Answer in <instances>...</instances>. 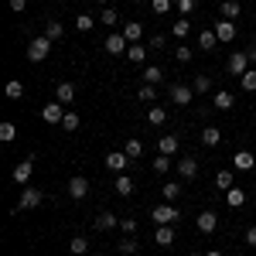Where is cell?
I'll use <instances>...</instances> for the list:
<instances>
[{
    "instance_id": "obj_40",
    "label": "cell",
    "mask_w": 256,
    "mask_h": 256,
    "mask_svg": "<svg viewBox=\"0 0 256 256\" xmlns=\"http://www.w3.org/2000/svg\"><path fill=\"white\" fill-rule=\"evenodd\" d=\"M239 82H242V89H246V92H256V68H250Z\"/></svg>"
},
{
    "instance_id": "obj_36",
    "label": "cell",
    "mask_w": 256,
    "mask_h": 256,
    "mask_svg": "<svg viewBox=\"0 0 256 256\" xmlns=\"http://www.w3.org/2000/svg\"><path fill=\"white\" fill-rule=\"evenodd\" d=\"M68 250H72V256H82L86 250H89V239H82V236H76L72 242H68Z\"/></svg>"
},
{
    "instance_id": "obj_8",
    "label": "cell",
    "mask_w": 256,
    "mask_h": 256,
    "mask_svg": "<svg viewBox=\"0 0 256 256\" xmlns=\"http://www.w3.org/2000/svg\"><path fill=\"white\" fill-rule=\"evenodd\" d=\"M41 120H44V123H58V126H62V120H65V106H62V102H48V106L41 110Z\"/></svg>"
},
{
    "instance_id": "obj_21",
    "label": "cell",
    "mask_w": 256,
    "mask_h": 256,
    "mask_svg": "<svg viewBox=\"0 0 256 256\" xmlns=\"http://www.w3.org/2000/svg\"><path fill=\"white\" fill-rule=\"evenodd\" d=\"M226 202H229L232 208H242V205H246V192H242V188H229V192H226Z\"/></svg>"
},
{
    "instance_id": "obj_30",
    "label": "cell",
    "mask_w": 256,
    "mask_h": 256,
    "mask_svg": "<svg viewBox=\"0 0 256 256\" xmlns=\"http://www.w3.org/2000/svg\"><path fill=\"white\" fill-rule=\"evenodd\" d=\"M147 120H150L154 126H164V123H168V113H164V106H150V113H147Z\"/></svg>"
},
{
    "instance_id": "obj_29",
    "label": "cell",
    "mask_w": 256,
    "mask_h": 256,
    "mask_svg": "<svg viewBox=\"0 0 256 256\" xmlns=\"http://www.w3.org/2000/svg\"><path fill=\"white\" fill-rule=\"evenodd\" d=\"M147 52H150V48H144V44H130V48H126V55H130L134 65H140V62L147 58Z\"/></svg>"
},
{
    "instance_id": "obj_24",
    "label": "cell",
    "mask_w": 256,
    "mask_h": 256,
    "mask_svg": "<svg viewBox=\"0 0 256 256\" xmlns=\"http://www.w3.org/2000/svg\"><path fill=\"white\" fill-rule=\"evenodd\" d=\"M62 34H65L62 20H48V24H44V38H48V41H58Z\"/></svg>"
},
{
    "instance_id": "obj_9",
    "label": "cell",
    "mask_w": 256,
    "mask_h": 256,
    "mask_svg": "<svg viewBox=\"0 0 256 256\" xmlns=\"http://www.w3.org/2000/svg\"><path fill=\"white\" fill-rule=\"evenodd\" d=\"M68 195L76 198V202H79V198H86V195H89V181H86L82 174H76L72 181H68Z\"/></svg>"
},
{
    "instance_id": "obj_46",
    "label": "cell",
    "mask_w": 256,
    "mask_h": 256,
    "mask_svg": "<svg viewBox=\"0 0 256 256\" xmlns=\"http://www.w3.org/2000/svg\"><path fill=\"white\" fill-rule=\"evenodd\" d=\"M62 130H79V116H76V113H65V120H62Z\"/></svg>"
},
{
    "instance_id": "obj_22",
    "label": "cell",
    "mask_w": 256,
    "mask_h": 256,
    "mask_svg": "<svg viewBox=\"0 0 256 256\" xmlns=\"http://www.w3.org/2000/svg\"><path fill=\"white\" fill-rule=\"evenodd\" d=\"M116 226H120V218L113 212H99L96 216V229H116Z\"/></svg>"
},
{
    "instance_id": "obj_51",
    "label": "cell",
    "mask_w": 256,
    "mask_h": 256,
    "mask_svg": "<svg viewBox=\"0 0 256 256\" xmlns=\"http://www.w3.org/2000/svg\"><path fill=\"white\" fill-rule=\"evenodd\" d=\"M24 7H28V0H10V10H18V14H20Z\"/></svg>"
},
{
    "instance_id": "obj_6",
    "label": "cell",
    "mask_w": 256,
    "mask_h": 256,
    "mask_svg": "<svg viewBox=\"0 0 256 256\" xmlns=\"http://www.w3.org/2000/svg\"><path fill=\"white\" fill-rule=\"evenodd\" d=\"M195 226H198V232L208 236V232H216V229H218V216H216V212H198Z\"/></svg>"
},
{
    "instance_id": "obj_31",
    "label": "cell",
    "mask_w": 256,
    "mask_h": 256,
    "mask_svg": "<svg viewBox=\"0 0 256 256\" xmlns=\"http://www.w3.org/2000/svg\"><path fill=\"white\" fill-rule=\"evenodd\" d=\"M4 92H7V99H20V96H24V82H20V79H10Z\"/></svg>"
},
{
    "instance_id": "obj_37",
    "label": "cell",
    "mask_w": 256,
    "mask_h": 256,
    "mask_svg": "<svg viewBox=\"0 0 256 256\" xmlns=\"http://www.w3.org/2000/svg\"><path fill=\"white\" fill-rule=\"evenodd\" d=\"M123 150H126V158L134 160V158L144 154V144H140V140H126V147H123Z\"/></svg>"
},
{
    "instance_id": "obj_16",
    "label": "cell",
    "mask_w": 256,
    "mask_h": 256,
    "mask_svg": "<svg viewBox=\"0 0 256 256\" xmlns=\"http://www.w3.org/2000/svg\"><path fill=\"white\" fill-rule=\"evenodd\" d=\"M120 34H123V38L130 41V44H137V41H140V34H144V28H140V20H126V28H123Z\"/></svg>"
},
{
    "instance_id": "obj_35",
    "label": "cell",
    "mask_w": 256,
    "mask_h": 256,
    "mask_svg": "<svg viewBox=\"0 0 256 256\" xmlns=\"http://www.w3.org/2000/svg\"><path fill=\"white\" fill-rule=\"evenodd\" d=\"M195 4L198 0H174V7L181 10V18H192V14H195Z\"/></svg>"
},
{
    "instance_id": "obj_27",
    "label": "cell",
    "mask_w": 256,
    "mask_h": 256,
    "mask_svg": "<svg viewBox=\"0 0 256 256\" xmlns=\"http://www.w3.org/2000/svg\"><path fill=\"white\" fill-rule=\"evenodd\" d=\"M222 18H226V20H236L239 18V0H222Z\"/></svg>"
},
{
    "instance_id": "obj_52",
    "label": "cell",
    "mask_w": 256,
    "mask_h": 256,
    "mask_svg": "<svg viewBox=\"0 0 256 256\" xmlns=\"http://www.w3.org/2000/svg\"><path fill=\"white\" fill-rule=\"evenodd\" d=\"M246 55H250V62H253V65H256V44H253V48H250V52H246Z\"/></svg>"
},
{
    "instance_id": "obj_38",
    "label": "cell",
    "mask_w": 256,
    "mask_h": 256,
    "mask_svg": "<svg viewBox=\"0 0 256 256\" xmlns=\"http://www.w3.org/2000/svg\"><path fill=\"white\" fill-rule=\"evenodd\" d=\"M76 28H79V31H92V28H96V18H89V14H79V18H76Z\"/></svg>"
},
{
    "instance_id": "obj_39",
    "label": "cell",
    "mask_w": 256,
    "mask_h": 256,
    "mask_svg": "<svg viewBox=\"0 0 256 256\" xmlns=\"http://www.w3.org/2000/svg\"><path fill=\"white\" fill-rule=\"evenodd\" d=\"M171 7H174V0H150V10L154 14H168Z\"/></svg>"
},
{
    "instance_id": "obj_54",
    "label": "cell",
    "mask_w": 256,
    "mask_h": 256,
    "mask_svg": "<svg viewBox=\"0 0 256 256\" xmlns=\"http://www.w3.org/2000/svg\"><path fill=\"white\" fill-rule=\"evenodd\" d=\"M96 4H99V7H102V4H110V0H96Z\"/></svg>"
},
{
    "instance_id": "obj_49",
    "label": "cell",
    "mask_w": 256,
    "mask_h": 256,
    "mask_svg": "<svg viewBox=\"0 0 256 256\" xmlns=\"http://www.w3.org/2000/svg\"><path fill=\"white\" fill-rule=\"evenodd\" d=\"M246 246H253V250H256V226L246 229Z\"/></svg>"
},
{
    "instance_id": "obj_42",
    "label": "cell",
    "mask_w": 256,
    "mask_h": 256,
    "mask_svg": "<svg viewBox=\"0 0 256 256\" xmlns=\"http://www.w3.org/2000/svg\"><path fill=\"white\" fill-rule=\"evenodd\" d=\"M18 137V126L14 123H0V140H14Z\"/></svg>"
},
{
    "instance_id": "obj_11",
    "label": "cell",
    "mask_w": 256,
    "mask_h": 256,
    "mask_svg": "<svg viewBox=\"0 0 256 256\" xmlns=\"http://www.w3.org/2000/svg\"><path fill=\"white\" fill-rule=\"evenodd\" d=\"M31 171H34V160L31 158L20 160L18 168H14V181H18V184H28V181H31Z\"/></svg>"
},
{
    "instance_id": "obj_23",
    "label": "cell",
    "mask_w": 256,
    "mask_h": 256,
    "mask_svg": "<svg viewBox=\"0 0 256 256\" xmlns=\"http://www.w3.org/2000/svg\"><path fill=\"white\" fill-rule=\"evenodd\" d=\"M158 246H171L174 242V226H158Z\"/></svg>"
},
{
    "instance_id": "obj_43",
    "label": "cell",
    "mask_w": 256,
    "mask_h": 256,
    "mask_svg": "<svg viewBox=\"0 0 256 256\" xmlns=\"http://www.w3.org/2000/svg\"><path fill=\"white\" fill-rule=\"evenodd\" d=\"M120 229L126 236H137V218H120Z\"/></svg>"
},
{
    "instance_id": "obj_17",
    "label": "cell",
    "mask_w": 256,
    "mask_h": 256,
    "mask_svg": "<svg viewBox=\"0 0 256 256\" xmlns=\"http://www.w3.org/2000/svg\"><path fill=\"white\" fill-rule=\"evenodd\" d=\"M253 164H256V158L250 154V150H239L236 158H232V168H236V171H250Z\"/></svg>"
},
{
    "instance_id": "obj_34",
    "label": "cell",
    "mask_w": 256,
    "mask_h": 256,
    "mask_svg": "<svg viewBox=\"0 0 256 256\" xmlns=\"http://www.w3.org/2000/svg\"><path fill=\"white\" fill-rule=\"evenodd\" d=\"M192 89H195V92H208V89H212V79H208V76L202 72V76H195V82H192Z\"/></svg>"
},
{
    "instance_id": "obj_47",
    "label": "cell",
    "mask_w": 256,
    "mask_h": 256,
    "mask_svg": "<svg viewBox=\"0 0 256 256\" xmlns=\"http://www.w3.org/2000/svg\"><path fill=\"white\" fill-rule=\"evenodd\" d=\"M174 58L181 62V65H188V62H192V48H188V44H181V48L174 52Z\"/></svg>"
},
{
    "instance_id": "obj_10",
    "label": "cell",
    "mask_w": 256,
    "mask_h": 256,
    "mask_svg": "<svg viewBox=\"0 0 256 256\" xmlns=\"http://www.w3.org/2000/svg\"><path fill=\"white\" fill-rule=\"evenodd\" d=\"M55 96H58L62 106H68V102H76V82H58V89H55Z\"/></svg>"
},
{
    "instance_id": "obj_2",
    "label": "cell",
    "mask_w": 256,
    "mask_h": 256,
    "mask_svg": "<svg viewBox=\"0 0 256 256\" xmlns=\"http://www.w3.org/2000/svg\"><path fill=\"white\" fill-rule=\"evenodd\" d=\"M250 65H253V62H250V55H246V52H232V55H229V62H226L229 76H239V79L250 72Z\"/></svg>"
},
{
    "instance_id": "obj_45",
    "label": "cell",
    "mask_w": 256,
    "mask_h": 256,
    "mask_svg": "<svg viewBox=\"0 0 256 256\" xmlns=\"http://www.w3.org/2000/svg\"><path fill=\"white\" fill-rule=\"evenodd\" d=\"M168 168H171V160L164 158V154H160V158H154V174H168Z\"/></svg>"
},
{
    "instance_id": "obj_44",
    "label": "cell",
    "mask_w": 256,
    "mask_h": 256,
    "mask_svg": "<svg viewBox=\"0 0 256 256\" xmlns=\"http://www.w3.org/2000/svg\"><path fill=\"white\" fill-rule=\"evenodd\" d=\"M99 20H102L106 28H113V24H116V20H120V14H116V10H113V7H106V10H102V18H99Z\"/></svg>"
},
{
    "instance_id": "obj_7",
    "label": "cell",
    "mask_w": 256,
    "mask_h": 256,
    "mask_svg": "<svg viewBox=\"0 0 256 256\" xmlns=\"http://www.w3.org/2000/svg\"><path fill=\"white\" fill-rule=\"evenodd\" d=\"M171 99H174L178 106H188V102L195 99V89H192V86H181V82H174V86H171Z\"/></svg>"
},
{
    "instance_id": "obj_13",
    "label": "cell",
    "mask_w": 256,
    "mask_h": 256,
    "mask_svg": "<svg viewBox=\"0 0 256 256\" xmlns=\"http://www.w3.org/2000/svg\"><path fill=\"white\" fill-rule=\"evenodd\" d=\"M126 160H130V158H126V150H113V154H106V168L120 174V171L126 168Z\"/></svg>"
},
{
    "instance_id": "obj_3",
    "label": "cell",
    "mask_w": 256,
    "mask_h": 256,
    "mask_svg": "<svg viewBox=\"0 0 256 256\" xmlns=\"http://www.w3.org/2000/svg\"><path fill=\"white\" fill-rule=\"evenodd\" d=\"M150 216H154V222H158V226H174L178 218H181V212H178L174 205L168 202V205H158V208H154Z\"/></svg>"
},
{
    "instance_id": "obj_15",
    "label": "cell",
    "mask_w": 256,
    "mask_h": 256,
    "mask_svg": "<svg viewBox=\"0 0 256 256\" xmlns=\"http://www.w3.org/2000/svg\"><path fill=\"white\" fill-rule=\"evenodd\" d=\"M216 38L218 41H232L236 38V24H232V20H218L216 24Z\"/></svg>"
},
{
    "instance_id": "obj_28",
    "label": "cell",
    "mask_w": 256,
    "mask_h": 256,
    "mask_svg": "<svg viewBox=\"0 0 256 256\" xmlns=\"http://www.w3.org/2000/svg\"><path fill=\"white\" fill-rule=\"evenodd\" d=\"M160 79H164V72H160L158 65H147V68H144V82H147V86H158Z\"/></svg>"
},
{
    "instance_id": "obj_4",
    "label": "cell",
    "mask_w": 256,
    "mask_h": 256,
    "mask_svg": "<svg viewBox=\"0 0 256 256\" xmlns=\"http://www.w3.org/2000/svg\"><path fill=\"white\" fill-rule=\"evenodd\" d=\"M48 52H52V41L44 38V34L28 44V58H31V62H44V58H48Z\"/></svg>"
},
{
    "instance_id": "obj_1",
    "label": "cell",
    "mask_w": 256,
    "mask_h": 256,
    "mask_svg": "<svg viewBox=\"0 0 256 256\" xmlns=\"http://www.w3.org/2000/svg\"><path fill=\"white\" fill-rule=\"evenodd\" d=\"M41 202H44V192L41 188H24L20 192V202L14 205V212H31V208H38Z\"/></svg>"
},
{
    "instance_id": "obj_25",
    "label": "cell",
    "mask_w": 256,
    "mask_h": 256,
    "mask_svg": "<svg viewBox=\"0 0 256 256\" xmlns=\"http://www.w3.org/2000/svg\"><path fill=\"white\" fill-rule=\"evenodd\" d=\"M212 102H216V110H232V102H236V99H232V92H226V89H218Z\"/></svg>"
},
{
    "instance_id": "obj_56",
    "label": "cell",
    "mask_w": 256,
    "mask_h": 256,
    "mask_svg": "<svg viewBox=\"0 0 256 256\" xmlns=\"http://www.w3.org/2000/svg\"><path fill=\"white\" fill-rule=\"evenodd\" d=\"M134 4H144V0H134Z\"/></svg>"
},
{
    "instance_id": "obj_55",
    "label": "cell",
    "mask_w": 256,
    "mask_h": 256,
    "mask_svg": "<svg viewBox=\"0 0 256 256\" xmlns=\"http://www.w3.org/2000/svg\"><path fill=\"white\" fill-rule=\"evenodd\" d=\"M192 256H205V253H192Z\"/></svg>"
},
{
    "instance_id": "obj_12",
    "label": "cell",
    "mask_w": 256,
    "mask_h": 256,
    "mask_svg": "<svg viewBox=\"0 0 256 256\" xmlns=\"http://www.w3.org/2000/svg\"><path fill=\"white\" fill-rule=\"evenodd\" d=\"M178 174L184 178V181H192V178L198 174V160L195 158H181L178 160Z\"/></svg>"
},
{
    "instance_id": "obj_19",
    "label": "cell",
    "mask_w": 256,
    "mask_h": 256,
    "mask_svg": "<svg viewBox=\"0 0 256 256\" xmlns=\"http://www.w3.org/2000/svg\"><path fill=\"white\" fill-rule=\"evenodd\" d=\"M216 44H218V38H216V31H212V28H205V31L198 34V48H205V52H212Z\"/></svg>"
},
{
    "instance_id": "obj_32",
    "label": "cell",
    "mask_w": 256,
    "mask_h": 256,
    "mask_svg": "<svg viewBox=\"0 0 256 256\" xmlns=\"http://www.w3.org/2000/svg\"><path fill=\"white\" fill-rule=\"evenodd\" d=\"M137 246H140V242H137V239H134V236L120 239V253H123V256H134V253H137Z\"/></svg>"
},
{
    "instance_id": "obj_53",
    "label": "cell",
    "mask_w": 256,
    "mask_h": 256,
    "mask_svg": "<svg viewBox=\"0 0 256 256\" xmlns=\"http://www.w3.org/2000/svg\"><path fill=\"white\" fill-rule=\"evenodd\" d=\"M205 256H222V253H218V250H208V253H205Z\"/></svg>"
},
{
    "instance_id": "obj_5",
    "label": "cell",
    "mask_w": 256,
    "mask_h": 256,
    "mask_svg": "<svg viewBox=\"0 0 256 256\" xmlns=\"http://www.w3.org/2000/svg\"><path fill=\"white\" fill-rule=\"evenodd\" d=\"M126 48H130V41L123 38V34H110V38L102 41V52H106V55H123Z\"/></svg>"
},
{
    "instance_id": "obj_48",
    "label": "cell",
    "mask_w": 256,
    "mask_h": 256,
    "mask_svg": "<svg viewBox=\"0 0 256 256\" xmlns=\"http://www.w3.org/2000/svg\"><path fill=\"white\" fill-rule=\"evenodd\" d=\"M178 195H181V184H164V198L168 202H174Z\"/></svg>"
},
{
    "instance_id": "obj_50",
    "label": "cell",
    "mask_w": 256,
    "mask_h": 256,
    "mask_svg": "<svg viewBox=\"0 0 256 256\" xmlns=\"http://www.w3.org/2000/svg\"><path fill=\"white\" fill-rule=\"evenodd\" d=\"M147 48H164V34H154V38L147 41Z\"/></svg>"
},
{
    "instance_id": "obj_26",
    "label": "cell",
    "mask_w": 256,
    "mask_h": 256,
    "mask_svg": "<svg viewBox=\"0 0 256 256\" xmlns=\"http://www.w3.org/2000/svg\"><path fill=\"white\" fill-rule=\"evenodd\" d=\"M218 140H222L218 126H205V130H202V144H205V147H216Z\"/></svg>"
},
{
    "instance_id": "obj_20",
    "label": "cell",
    "mask_w": 256,
    "mask_h": 256,
    "mask_svg": "<svg viewBox=\"0 0 256 256\" xmlns=\"http://www.w3.org/2000/svg\"><path fill=\"white\" fill-rule=\"evenodd\" d=\"M113 188H116V195H123V198H130V195H134V181H130L126 174H120L116 181H113Z\"/></svg>"
},
{
    "instance_id": "obj_41",
    "label": "cell",
    "mask_w": 256,
    "mask_h": 256,
    "mask_svg": "<svg viewBox=\"0 0 256 256\" xmlns=\"http://www.w3.org/2000/svg\"><path fill=\"white\" fill-rule=\"evenodd\" d=\"M140 99H144V102H154V99H158V89H154V86H147V82H144V86H140V92H137Z\"/></svg>"
},
{
    "instance_id": "obj_18",
    "label": "cell",
    "mask_w": 256,
    "mask_h": 256,
    "mask_svg": "<svg viewBox=\"0 0 256 256\" xmlns=\"http://www.w3.org/2000/svg\"><path fill=\"white\" fill-rule=\"evenodd\" d=\"M216 188H218V192L236 188V174H232V171H218V174H216Z\"/></svg>"
},
{
    "instance_id": "obj_33",
    "label": "cell",
    "mask_w": 256,
    "mask_h": 256,
    "mask_svg": "<svg viewBox=\"0 0 256 256\" xmlns=\"http://www.w3.org/2000/svg\"><path fill=\"white\" fill-rule=\"evenodd\" d=\"M188 31H192V20H188V18L174 20V28H171V34H174V38H184V34H188Z\"/></svg>"
},
{
    "instance_id": "obj_14",
    "label": "cell",
    "mask_w": 256,
    "mask_h": 256,
    "mask_svg": "<svg viewBox=\"0 0 256 256\" xmlns=\"http://www.w3.org/2000/svg\"><path fill=\"white\" fill-rule=\"evenodd\" d=\"M158 154H164V158L178 154V137H174V134H168V137H160V140H158Z\"/></svg>"
}]
</instances>
